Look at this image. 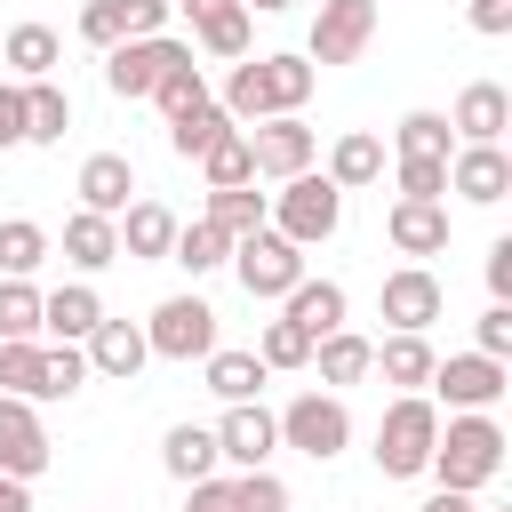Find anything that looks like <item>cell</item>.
Returning <instances> with one entry per match:
<instances>
[{
  "label": "cell",
  "mask_w": 512,
  "mask_h": 512,
  "mask_svg": "<svg viewBox=\"0 0 512 512\" xmlns=\"http://www.w3.org/2000/svg\"><path fill=\"white\" fill-rule=\"evenodd\" d=\"M216 432V456L232 464V472H264L272 464V448H280V424H272V408L264 400H232L224 408V424H208Z\"/></svg>",
  "instance_id": "obj_11"
},
{
  "label": "cell",
  "mask_w": 512,
  "mask_h": 512,
  "mask_svg": "<svg viewBox=\"0 0 512 512\" xmlns=\"http://www.w3.org/2000/svg\"><path fill=\"white\" fill-rule=\"evenodd\" d=\"M504 448H512V440H504L496 416H448L440 440H432V464H424V472H432L448 496H480V488L504 472Z\"/></svg>",
  "instance_id": "obj_1"
},
{
  "label": "cell",
  "mask_w": 512,
  "mask_h": 512,
  "mask_svg": "<svg viewBox=\"0 0 512 512\" xmlns=\"http://www.w3.org/2000/svg\"><path fill=\"white\" fill-rule=\"evenodd\" d=\"M152 104H160L168 120H176V112H192V104H208V80H200V64H192V56H184V64H168V72H160V88H152Z\"/></svg>",
  "instance_id": "obj_41"
},
{
  "label": "cell",
  "mask_w": 512,
  "mask_h": 512,
  "mask_svg": "<svg viewBox=\"0 0 512 512\" xmlns=\"http://www.w3.org/2000/svg\"><path fill=\"white\" fill-rule=\"evenodd\" d=\"M72 192H80L88 216H112V224H120V208L136 200V160H128V152H88Z\"/></svg>",
  "instance_id": "obj_17"
},
{
  "label": "cell",
  "mask_w": 512,
  "mask_h": 512,
  "mask_svg": "<svg viewBox=\"0 0 512 512\" xmlns=\"http://www.w3.org/2000/svg\"><path fill=\"white\" fill-rule=\"evenodd\" d=\"M480 272H488V296H496V304H512V232H504V240H488V264H480Z\"/></svg>",
  "instance_id": "obj_47"
},
{
  "label": "cell",
  "mask_w": 512,
  "mask_h": 512,
  "mask_svg": "<svg viewBox=\"0 0 512 512\" xmlns=\"http://www.w3.org/2000/svg\"><path fill=\"white\" fill-rule=\"evenodd\" d=\"M224 128H232V112H224V104H192V112H176V120H168V152H176V160H200Z\"/></svg>",
  "instance_id": "obj_36"
},
{
  "label": "cell",
  "mask_w": 512,
  "mask_h": 512,
  "mask_svg": "<svg viewBox=\"0 0 512 512\" xmlns=\"http://www.w3.org/2000/svg\"><path fill=\"white\" fill-rule=\"evenodd\" d=\"M392 144H400V160H448V152H456L448 112H408V120L392 128Z\"/></svg>",
  "instance_id": "obj_37"
},
{
  "label": "cell",
  "mask_w": 512,
  "mask_h": 512,
  "mask_svg": "<svg viewBox=\"0 0 512 512\" xmlns=\"http://www.w3.org/2000/svg\"><path fill=\"white\" fill-rule=\"evenodd\" d=\"M72 128V96L56 80H24V144H64Z\"/></svg>",
  "instance_id": "obj_30"
},
{
  "label": "cell",
  "mask_w": 512,
  "mask_h": 512,
  "mask_svg": "<svg viewBox=\"0 0 512 512\" xmlns=\"http://www.w3.org/2000/svg\"><path fill=\"white\" fill-rule=\"evenodd\" d=\"M0 56L16 64V80H48V72L64 64V40H56L48 24H16V32L0 40Z\"/></svg>",
  "instance_id": "obj_31"
},
{
  "label": "cell",
  "mask_w": 512,
  "mask_h": 512,
  "mask_svg": "<svg viewBox=\"0 0 512 512\" xmlns=\"http://www.w3.org/2000/svg\"><path fill=\"white\" fill-rule=\"evenodd\" d=\"M248 16H280V8H296V0H240Z\"/></svg>",
  "instance_id": "obj_53"
},
{
  "label": "cell",
  "mask_w": 512,
  "mask_h": 512,
  "mask_svg": "<svg viewBox=\"0 0 512 512\" xmlns=\"http://www.w3.org/2000/svg\"><path fill=\"white\" fill-rule=\"evenodd\" d=\"M256 360H264V368H304V360H312V336H304V328H288V320H264Z\"/></svg>",
  "instance_id": "obj_42"
},
{
  "label": "cell",
  "mask_w": 512,
  "mask_h": 512,
  "mask_svg": "<svg viewBox=\"0 0 512 512\" xmlns=\"http://www.w3.org/2000/svg\"><path fill=\"white\" fill-rule=\"evenodd\" d=\"M0 512H32V480H8L0 472Z\"/></svg>",
  "instance_id": "obj_51"
},
{
  "label": "cell",
  "mask_w": 512,
  "mask_h": 512,
  "mask_svg": "<svg viewBox=\"0 0 512 512\" xmlns=\"http://www.w3.org/2000/svg\"><path fill=\"white\" fill-rule=\"evenodd\" d=\"M48 456H56V448H48V432H40V408L0 392V472H8V480H40Z\"/></svg>",
  "instance_id": "obj_16"
},
{
  "label": "cell",
  "mask_w": 512,
  "mask_h": 512,
  "mask_svg": "<svg viewBox=\"0 0 512 512\" xmlns=\"http://www.w3.org/2000/svg\"><path fill=\"white\" fill-rule=\"evenodd\" d=\"M376 40V0H320L312 16V40H304V64H352L360 48Z\"/></svg>",
  "instance_id": "obj_9"
},
{
  "label": "cell",
  "mask_w": 512,
  "mask_h": 512,
  "mask_svg": "<svg viewBox=\"0 0 512 512\" xmlns=\"http://www.w3.org/2000/svg\"><path fill=\"white\" fill-rule=\"evenodd\" d=\"M0 392L40 400V344H0Z\"/></svg>",
  "instance_id": "obj_43"
},
{
  "label": "cell",
  "mask_w": 512,
  "mask_h": 512,
  "mask_svg": "<svg viewBox=\"0 0 512 512\" xmlns=\"http://www.w3.org/2000/svg\"><path fill=\"white\" fill-rule=\"evenodd\" d=\"M24 144V88H0V152Z\"/></svg>",
  "instance_id": "obj_49"
},
{
  "label": "cell",
  "mask_w": 512,
  "mask_h": 512,
  "mask_svg": "<svg viewBox=\"0 0 512 512\" xmlns=\"http://www.w3.org/2000/svg\"><path fill=\"white\" fill-rule=\"evenodd\" d=\"M80 384H88L80 344H40V400H72Z\"/></svg>",
  "instance_id": "obj_40"
},
{
  "label": "cell",
  "mask_w": 512,
  "mask_h": 512,
  "mask_svg": "<svg viewBox=\"0 0 512 512\" xmlns=\"http://www.w3.org/2000/svg\"><path fill=\"white\" fill-rule=\"evenodd\" d=\"M232 272H240V288L256 296V304H280L296 280H304V248L296 240H280L272 224L264 232H248V240H232V256H224Z\"/></svg>",
  "instance_id": "obj_6"
},
{
  "label": "cell",
  "mask_w": 512,
  "mask_h": 512,
  "mask_svg": "<svg viewBox=\"0 0 512 512\" xmlns=\"http://www.w3.org/2000/svg\"><path fill=\"white\" fill-rule=\"evenodd\" d=\"M504 128H512V96L496 80H472L456 96V112H448V136L456 144H504Z\"/></svg>",
  "instance_id": "obj_19"
},
{
  "label": "cell",
  "mask_w": 512,
  "mask_h": 512,
  "mask_svg": "<svg viewBox=\"0 0 512 512\" xmlns=\"http://www.w3.org/2000/svg\"><path fill=\"white\" fill-rule=\"evenodd\" d=\"M144 344H152V360H208L216 352V312L200 296H168V304H152Z\"/></svg>",
  "instance_id": "obj_7"
},
{
  "label": "cell",
  "mask_w": 512,
  "mask_h": 512,
  "mask_svg": "<svg viewBox=\"0 0 512 512\" xmlns=\"http://www.w3.org/2000/svg\"><path fill=\"white\" fill-rule=\"evenodd\" d=\"M480 512H512V504H480Z\"/></svg>",
  "instance_id": "obj_54"
},
{
  "label": "cell",
  "mask_w": 512,
  "mask_h": 512,
  "mask_svg": "<svg viewBox=\"0 0 512 512\" xmlns=\"http://www.w3.org/2000/svg\"><path fill=\"white\" fill-rule=\"evenodd\" d=\"M264 224H272L280 240H296V248H320V240H336V224H344V192L304 168V176H288V184L264 200Z\"/></svg>",
  "instance_id": "obj_4"
},
{
  "label": "cell",
  "mask_w": 512,
  "mask_h": 512,
  "mask_svg": "<svg viewBox=\"0 0 512 512\" xmlns=\"http://www.w3.org/2000/svg\"><path fill=\"white\" fill-rule=\"evenodd\" d=\"M416 512H480V504H472V496H448V488H432Z\"/></svg>",
  "instance_id": "obj_52"
},
{
  "label": "cell",
  "mask_w": 512,
  "mask_h": 512,
  "mask_svg": "<svg viewBox=\"0 0 512 512\" xmlns=\"http://www.w3.org/2000/svg\"><path fill=\"white\" fill-rule=\"evenodd\" d=\"M472 32L504 40V32H512V0H472Z\"/></svg>",
  "instance_id": "obj_50"
},
{
  "label": "cell",
  "mask_w": 512,
  "mask_h": 512,
  "mask_svg": "<svg viewBox=\"0 0 512 512\" xmlns=\"http://www.w3.org/2000/svg\"><path fill=\"white\" fill-rule=\"evenodd\" d=\"M160 464H168V480H208L224 456H216V432L208 424H168V440H160Z\"/></svg>",
  "instance_id": "obj_27"
},
{
  "label": "cell",
  "mask_w": 512,
  "mask_h": 512,
  "mask_svg": "<svg viewBox=\"0 0 512 512\" xmlns=\"http://www.w3.org/2000/svg\"><path fill=\"white\" fill-rule=\"evenodd\" d=\"M400 200H448V160H400Z\"/></svg>",
  "instance_id": "obj_45"
},
{
  "label": "cell",
  "mask_w": 512,
  "mask_h": 512,
  "mask_svg": "<svg viewBox=\"0 0 512 512\" xmlns=\"http://www.w3.org/2000/svg\"><path fill=\"white\" fill-rule=\"evenodd\" d=\"M224 256H232V240H224L216 224H176V248H168V264H184V272L200 280V272H216Z\"/></svg>",
  "instance_id": "obj_38"
},
{
  "label": "cell",
  "mask_w": 512,
  "mask_h": 512,
  "mask_svg": "<svg viewBox=\"0 0 512 512\" xmlns=\"http://www.w3.org/2000/svg\"><path fill=\"white\" fill-rule=\"evenodd\" d=\"M368 352H376L368 336L336 328V336H320V344H312V360H304V368H320V384H360V376H368Z\"/></svg>",
  "instance_id": "obj_32"
},
{
  "label": "cell",
  "mask_w": 512,
  "mask_h": 512,
  "mask_svg": "<svg viewBox=\"0 0 512 512\" xmlns=\"http://www.w3.org/2000/svg\"><path fill=\"white\" fill-rule=\"evenodd\" d=\"M384 240H392L400 256H440V248H448V200H392Z\"/></svg>",
  "instance_id": "obj_20"
},
{
  "label": "cell",
  "mask_w": 512,
  "mask_h": 512,
  "mask_svg": "<svg viewBox=\"0 0 512 512\" xmlns=\"http://www.w3.org/2000/svg\"><path fill=\"white\" fill-rule=\"evenodd\" d=\"M232 512H288L280 472H272V464H264V472H240V480H232Z\"/></svg>",
  "instance_id": "obj_44"
},
{
  "label": "cell",
  "mask_w": 512,
  "mask_h": 512,
  "mask_svg": "<svg viewBox=\"0 0 512 512\" xmlns=\"http://www.w3.org/2000/svg\"><path fill=\"white\" fill-rule=\"evenodd\" d=\"M176 8L192 16V32H200L208 56H224V64L248 56V8H240V0H176Z\"/></svg>",
  "instance_id": "obj_23"
},
{
  "label": "cell",
  "mask_w": 512,
  "mask_h": 512,
  "mask_svg": "<svg viewBox=\"0 0 512 512\" xmlns=\"http://www.w3.org/2000/svg\"><path fill=\"white\" fill-rule=\"evenodd\" d=\"M376 176H384V144H376L368 128H344L336 152H328V184H336V192H360V184H376Z\"/></svg>",
  "instance_id": "obj_28"
},
{
  "label": "cell",
  "mask_w": 512,
  "mask_h": 512,
  "mask_svg": "<svg viewBox=\"0 0 512 512\" xmlns=\"http://www.w3.org/2000/svg\"><path fill=\"white\" fill-rule=\"evenodd\" d=\"M64 264H72V272H104V264H120V224L72 208V216H64Z\"/></svg>",
  "instance_id": "obj_25"
},
{
  "label": "cell",
  "mask_w": 512,
  "mask_h": 512,
  "mask_svg": "<svg viewBox=\"0 0 512 512\" xmlns=\"http://www.w3.org/2000/svg\"><path fill=\"white\" fill-rule=\"evenodd\" d=\"M504 384H512V368H504V360H488V352L432 360V392L448 400V416H488V408L504 400Z\"/></svg>",
  "instance_id": "obj_8"
},
{
  "label": "cell",
  "mask_w": 512,
  "mask_h": 512,
  "mask_svg": "<svg viewBox=\"0 0 512 512\" xmlns=\"http://www.w3.org/2000/svg\"><path fill=\"white\" fill-rule=\"evenodd\" d=\"M312 64L304 56H240L232 80H224V112L232 120H280V112H304L312 96Z\"/></svg>",
  "instance_id": "obj_2"
},
{
  "label": "cell",
  "mask_w": 512,
  "mask_h": 512,
  "mask_svg": "<svg viewBox=\"0 0 512 512\" xmlns=\"http://www.w3.org/2000/svg\"><path fill=\"white\" fill-rule=\"evenodd\" d=\"M432 440H440V408H432L424 392H400V400L376 416V472H384V480H424Z\"/></svg>",
  "instance_id": "obj_3"
},
{
  "label": "cell",
  "mask_w": 512,
  "mask_h": 512,
  "mask_svg": "<svg viewBox=\"0 0 512 512\" xmlns=\"http://www.w3.org/2000/svg\"><path fill=\"white\" fill-rule=\"evenodd\" d=\"M40 264H48V232L32 216H8L0 224V280H32Z\"/></svg>",
  "instance_id": "obj_35"
},
{
  "label": "cell",
  "mask_w": 512,
  "mask_h": 512,
  "mask_svg": "<svg viewBox=\"0 0 512 512\" xmlns=\"http://www.w3.org/2000/svg\"><path fill=\"white\" fill-rule=\"evenodd\" d=\"M168 248H176V216H168L160 200H128V208H120V256L168 264Z\"/></svg>",
  "instance_id": "obj_24"
},
{
  "label": "cell",
  "mask_w": 512,
  "mask_h": 512,
  "mask_svg": "<svg viewBox=\"0 0 512 512\" xmlns=\"http://www.w3.org/2000/svg\"><path fill=\"white\" fill-rule=\"evenodd\" d=\"M432 360H440V352H432L424 336H384V344L368 352V376H384V384H400V392H424V384H432Z\"/></svg>",
  "instance_id": "obj_26"
},
{
  "label": "cell",
  "mask_w": 512,
  "mask_h": 512,
  "mask_svg": "<svg viewBox=\"0 0 512 512\" xmlns=\"http://www.w3.org/2000/svg\"><path fill=\"white\" fill-rule=\"evenodd\" d=\"M312 152H320V136H312L296 112H280V120H256V136H248V160H256V176H272V184L304 176V168H312Z\"/></svg>",
  "instance_id": "obj_13"
},
{
  "label": "cell",
  "mask_w": 512,
  "mask_h": 512,
  "mask_svg": "<svg viewBox=\"0 0 512 512\" xmlns=\"http://www.w3.org/2000/svg\"><path fill=\"white\" fill-rule=\"evenodd\" d=\"M176 0H88L80 8V40L88 48H120V40H152L168 24Z\"/></svg>",
  "instance_id": "obj_14"
},
{
  "label": "cell",
  "mask_w": 512,
  "mask_h": 512,
  "mask_svg": "<svg viewBox=\"0 0 512 512\" xmlns=\"http://www.w3.org/2000/svg\"><path fill=\"white\" fill-rule=\"evenodd\" d=\"M280 320H288V328H304V336L320 344V336H336V328H344V288H336V280H312V272H304V280H296V288L280 296Z\"/></svg>",
  "instance_id": "obj_22"
},
{
  "label": "cell",
  "mask_w": 512,
  "mask_h": 512,
  "mask_svg": "<svg viewBox=\"0 0 512 512\" xmlns=\"http://www.w3.org/2000/svg\"><path fill=\"white\" fill-rule=\"evenodd\" d=\"M104 320V296L88 288V280H64V288H48L40 296V328L56 336V344H88V328Z\"/></svg>",
  "instance_id": "obj_21"
},
{
  "label": "cell",
  "mask_w": 512,
  "mask_h": 512,
  "mask_svg": "<svg viewBox=\"0 0 512 512\" xmlns=\"http://www.w3.org/2000/svg\"><path fill=\"white\" fill-rule=\"evenodd\" d=\"M200 368H208V392H216L224 408H232V400H264V376H272L256 352H224V344H216Z\"/></svg>",
  "instance_id": "obj_29"
},
{
  "label": "cell",
  "mask_w": 512,
  "mask_h": 512,
  "mask_svg": "<svg viewBox=\"0 0 512 512\" xmlns=\"http://www.w3.org/2000/svg\"><path fill=\"white\" fill-rule=\"evenodd\" d=\"M448 192L472 200V208H496L512 192V152L504 144H456L448 152Z\"/></svg>",
  "instance_id": "obj_15"
},
{
  "label": "cell",
  "mask_w": 512,
  "mask_h": 512,
  "mask_svg": "<svg viewBox=\"0 0 512 512\" xmlns=\"http://www.w3.org/2000/svg\"><path fill=\"white\" fill-rule=\"evenodd\" d=\"M440 280L424 272V264H400V272H384V288H376V312L392 320V336H424L432 320H440Z\"/></svg>",
  "instance_id": "obj_12"
},
{
  "label": "cell",
  "mask_w": 512,
  "mask_h": 512,
  "mask_svg": "<svg viewBox=\"0 0 512 512\" xmlns=\"http://www.w3.org/2000/svg\"><path fill=\"white\" fill-rule=\"evenodd\" d=\"M184 512H232V480H224V472H208V480H192V496H184Z\"/></svg>",
  "instance_id": "obj_48"
},
{
  "label": "cell",
  "mask_w": 512,
  "mask_h": 512,
  "mask_svg": "<svg viewBox=\"0 0 512 512\" xmlns=\"http://www.w3.org/2000/svg\"><path fill=\"white\" fill-rule=\"evenodd\" d=\"M80 360H88V376H120V384H128V376L152 360V344H144V328H136V320H112V312H104V320L88 328Z\"/></svg>",
  "instance_id": "obj_18"
},
{
  "label": "cell",
  "mask_w": 512,
  "mask_h": 512,
  "mask_svg": "<svg viewBox=\"0 0 512 512\" xmlns=\"http://www.w3.org/2000/svg\"><path fill=\"white\" fill-rule=\"evenodd\" d=\"M200 176H208V192H240V184H256V160H248V136L240 128H224L208 152H200Z\"/></svg>",
  "instance_id": "obj_33"
},
{
  "label": "cell",
  "mask_w": 512,
  "mask_h": 512,
  "mask_svg": "<svg viewBox=\"0 0 512 512\" xmlns=\"http://www.w3.org/2000/svg\"><path fill=\"white\" fill-rule=\"evenodd\" d=\"M472 352L512 360V304H488V312H480V344H472Z\"/></svg>",
  "instance_id": "obj_46"
},
{
  "label": "cell",
  "mask_w": 512,
  "mask_h": 512,
  "mask_svg": "<svg viewBox=\"0 0 512 512\" xmlns=\"http://www.w3.org/2000/svg\"><path fill=\"white\" fill-rule=\"evenodd\" d=\"M272 424H280V448H296V456H312V464H328V456L352 448V408H344L336 392H296Z\"/></svg>",
  "instance_id": "obj_5"
},
{
  "label": "cell",
  "mask_w": 512,
  "mask_h": 512,
  "mask_svg": "<svg viewBox=\"0 0 512 512\" xmlns=\"http://www.w3.org/2000/svg\"><path fill=\"white\" fill-rule=\"evenodd\" d=\"M200 224H216L224 240H248V232H264V192H256V184H240V192H208Z\"/></svg>",
  "instance_id": "obj_34"
},
{
  "label": "cell",
  "mask_w": 512,
  "mask_h": 512,
  "mask_svg": "<svg viewBox=\"0 0 512 512\" xmlns=\"http://www.w3.org/2000/svg\"><path fill=\"white\" fill-rule=\"evenodd\" d=\"M184 56H192V48L168 40V32H152V40H120V48H104V88H112V96H152L160 72L184 64Z\"/></svg>",
  "instance_id": "obj_10"
},
{
  "label": "cell",
  "mask_w": 512,
  "mask_h": 512,
  "mask_svg": "<svg viewBox=\"0 0 512 512\" xmlns=\"http://www.w3.org/2000/svg\"><path fill=\"white\" fill-rule=\"evenodd\" d=\"M32 336H40V288L0 280V344H32Z\"/></svg>",
  "instance_id": "obj_39"
}]
</instances>
